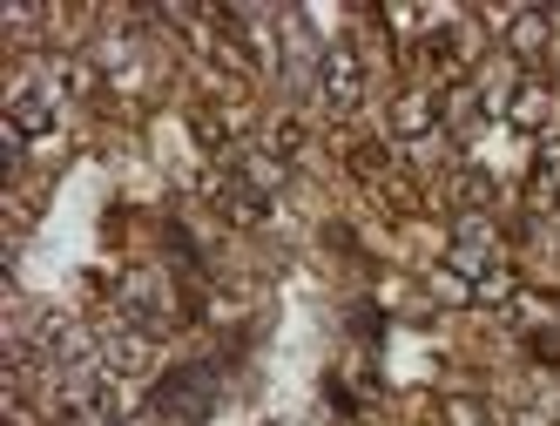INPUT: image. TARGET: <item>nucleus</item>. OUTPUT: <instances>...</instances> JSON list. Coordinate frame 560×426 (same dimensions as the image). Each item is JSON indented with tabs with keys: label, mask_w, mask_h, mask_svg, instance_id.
Masks as SVG:
<instances>
[{
	"label": "nucleus",
	"mask_w": 560,
	"mask_h": 426,
	"mask_svg": "<svg viewBox=\"0 0 560 426\" xmlns=\"http://www.w3.org/2000/svg\"><path fill=\"white\" fill-rule=\"evenodd\" d=\"M506 129L534 136V142H553V136H560V89L547 82V74H527V82L513 89V102H506Z\"/></svg>",
	"instance_id": "5"
},
{
	"label": "nucleus",
	"mask_w": 560,
	"mask_h": 426,
	"mask_svg": "<svg viewBox=\"0 0 560 426\" xmlns=\"http://www.w3.org/2000/svg\"><path fill=\"white\" fill-rule=\"evenodd\" d=\"M432 413L446 419V426H500V413H493L487 400H472V393H446V400H439Z\"/></svg>",
	"instance_id": "6"
},
{
	"label": "nucleus",
	"mask_w": 560,
	"mask_h": 426,
	"mask_svg": "<svg viewBox=\"0 0 560 426\" xmlns=\"http://www.w3.org/2000/svg\"><path fill=\"white\" fill-rule=\"evenodd\" d=\"M68 108V55H21L8 74V129L27 142H48Z\"/></svg>",
	"instance_id": "1"
},
{
	"label": "nucleus",
	"mask_w": 560,
	"mask_h": 426,
	"mask_svg": "<svg viewBox=\"0 0 560 426\" xmlns=\"http://www.w3.org/2000/svg\"><path fill=\"white\" fill-rule=\"evenodd\" d=\"M365 102H372V61L358 42L331 34L325 55H317V74H311V108L325 115V123H351Z\"/></svg>",
	"instance_id": "2"
},
{
	"label": "nucleus",
	"mask_w": 560,
	"mask_h": 426,
	"mask_svg": "<svg viewBox=\"0 0 560 426\" xmlns=\"http://www.w3.org/2000/svg\"><path fill=\"white\" fill-rule=\"evenodd\" d=\"M385 142H398L412 157V149H432V142H446V89H432V82H398L392 102H385Z\"/></svg>",
	"instance_id": "3"
},
{
	"label": "nucleus",
	"mask_w": 560,
	"mask_h": 426,
	"mask_svg": "<svg viewBox=\"0 0 560 426\" xmlns=\"http://www.w3.org/2000/svg\"><path fill=\"white\" fill-rule=\"evenodd\" d=\"M217 393H223L217 366H176V372L155 379L149 406H155V419H170V426H203L217 413Z\"/></svg>",
	"instance_id": "4"
}]
</instances>
